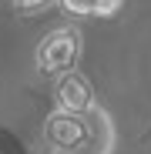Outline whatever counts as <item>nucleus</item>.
Returning a JSON list of instances; mask_svg holds the SVG:
<instances>
[{"label": "nucleus", "instance_id": "nucleus-1", "mask_svg": "<svg viewBox=\"0 0 151 154\" xmlns=\"http://www.w3.org/2000/svg\"><path fill=\"white\" fill-rule=\"evenodd\" d=\"M44 137L54 154H111L114 124L97 104L84 114L54 111L44 121Z\"/></svg>", "mask_w": 151, "mask_h": 154}, {"label": "nucleus", "instance_id": "nucleus-2", "mask_svg": "<svg viewBox=\"0 0 151 154\" xmlns=\"http://www.w3.org/2000/svg\"><path fill=\"white\" fill-rule=\"evenodd\" d=\"M77 57H81V34L74 27H57L37 47V70L47 77H64L77 67Z\"/></svg>", "mask_w": 151, "mask_h": 154}, {"label": "nucleus", "instance_id": "nucleus-3", "mask_svg": "<svg viewBox=\"0 0 151 154\" xmlns=\"http://www.w3.org/2000/svg\"><path fill=\"white\" fill-rule=\"evenodd\" d=\"M57 111H67V114H84L94 107V87L91 81L81 74V70H71L64 77H57Z\"/></svg>", "mask_w": 151, "mask_h": 154}, {"label": "nucleus", "instance_id": "nucleus-4", "mask_svg": "<svg viewBox=\"0 0 151 154\" xmlns=\"http://www.w3.org/2000/svg\"><path fill=\"white\" fill-rule=\"evenodd\" d=\"M57 4L71 17H94V0H57Z\"/></svg>", "mask_w": 151, "mask_h": 154}, {"label": "nucleus", "instance_id": "nucleus-5", "mask_svg": "<svg viewBox=\"0 0 151 154\" xmlns=\"http://www.w3.org/2000/svg\"><path fill=\"white\" fill-rule=\"evenodd\" d=\"M124 0H94V17H114Z\"/></svg>", "mask_w": 151, "mask_h": 154}, {"label": "nucleus", "instance_id": "nucleus-6", "mask_svg": "<svg viewBox=\"0 0 151 154\" xmlns=\"http://www.w3.org/2000/svg\"><path fill=\"white\" fill-rule=\"evenodd\" d=\"M50 4H54V0H14V7L24 10V14H37V10H44Z\"/></svg>", "mask_w": 151, "mask_h": 154}]
</instances>
